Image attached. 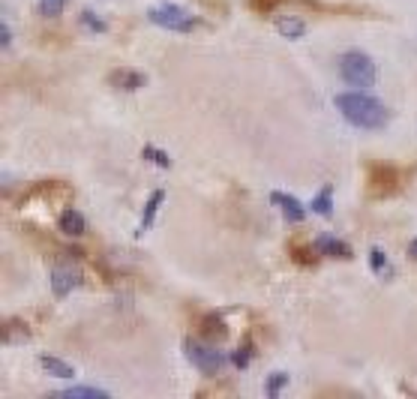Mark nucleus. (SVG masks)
Returning a JSON list of instances; mask_svg holds the SVG:
<instances>
[{"instance_id":"1a4fd4ad","label":"nucleus","mask_w":417,"mask_h":399,"mask_svg":"<svg viewBox=\"0 0 417 399\" xmlns=\"http://www.w3.org/2000/svg\"><path fill=\"white\" fill-rule=\"evenodd\" d=\"M144 78L141 72H135V69H117V72H112V85L117 87V90H139V87H144Z\"/></svg>"},{"instance_id":"9d476101","label":"nucleus","mask_w":417,"mask_h":399,"mask_svg":"<svg viewBox=\"0 0 417 399\" xmlns=\"http://www.w3.org/2000/svg\"><path fill=\"white\" fill-rule=\"evenodd\" d=\"M276 30L285 36V39H301V36L306 33V24L301 21V18H294V15H279L276 18Z\"/></svg>"},{"instance_id":"f3484780","label":"nucleus","mask_w":417,"mask_h":399,"mask_svg":"<svg viewBox=\"0 0 417 399\" xmlns=\"http://www.w3.org/2000/svg\"><path fill=\"white\" fill-rule=\"evenodd\" d=\"M54 396H60V399H105L108 393L105 391H96V387H69V391H60V393H54Z\"/></svg>"},{"instance_id":"6e6552de","label":"nucleus","mask_w":417,"mask_h":399,"mask_svg":"<svg viewBox=\"0 0 417 399\" xmlns=\"http://www.w3.org/2000/svg\"><path fill=\"white\" fill-rule=\"evenodd\" d=\"M60 231H63V234H69V238H81V234L87 231L85 216H81L76 207H66V211L60 213Z\"/></svg>"},{"instance_id":"ddd939ff","label":"nucleus","mask_w":417,"mask_h":399,"mask_svg":"<svg viewBox=\"0 0 417 399\" xmlns=\"http://www.w3.org/2000/svg\"><path fill=\"white\" fill-rule=\"evenodd\" d=\"M202 333L207 339H222L229 330H225V321L220 319V315L211 312V315H204V319H202Z\"/></svg>"},{"instance_id":"a878e982","label":"nucleus","mask_w":417,"mask_h":399,"mask_svg":"<svg viewBox=\"0 0 417 399\" xmlns=\"http://www.w3.org/2000/svg\"><path fill=\"white\" fill-rule=\"evenodd\" d=\"M409 256H411V258L417 261V238H414V240L409 243Z\"/></svg>"},{"instance_id":"412c9836","label":"nucleus","mask_w":417,"mask_h":399,"mask_svg":"<svg viewBox=\"0 0 417 399\" xmlns=\"http://www.w3.org/2000/svg\"><path fill=\"white\" fill-rule=\"evenodd\" d=\"M369 267L378 270V274H382V270H384V274H391V270H387V256H384L382 249H373V252H369Z\"/></svg>"},{"instance_id":"4be33fe9","label":"nucleus","mask_w":417,"mask_h":399,"mask_svg":"<svg viewBox=\"0 0 417 399\" xmlns=\"http://www.w3.org/2000/svg\"><path fill=\"white\" fill-rule=\"evenodd\" d=\"M144 157H148L150 162H157V166H162V168H168V166H171V159H168V153H166V150H153V148H144Z\"/></svg>"},{"instance_id":"20e7f679","label":"nucleus","mask_w":417,"mask_h":399,"mask_svg":"<svg viewBox=\"0 0 417 399\" xmlns=\"http://www.w3.org/2000/svg\"><path fill=\"white\" fill-rule=\"evenodd\" d=\"M184 351H186V357L195 364L198 373H204V375H216V373H222L225 357L220 355V351L207 348V346H202V342H195V339H186V342H184Z\"/></svg>"},{"instance_id":"39448f33","label":"nucleus","mask_w":417,"mask_h":399,"mask_svg":"<svg viewBox=\"0 0 417 399\" xmlns=\"http://www.w3.org/2000/svg\"><path fill=\"white\" fill-rule=\"evenodd\" d=\"M402 189V171L393 166H369V193L384 198Z\"/></svg>"},{"instance_id":"6ab92c4d","label":"nucleus","mask_w":417,"mask_h":399,"mask_svg":"<svg viewBox=\"0 0 417 399\" xmlns=\"http://www.w3.org/2000/svg\"><path fill=\"white\" fill-rule=\"evenodd\" d=\"M285 384H288V375H285V373H274V375L267 378V387H265V391H267V396H276Z\"/></svg>"},{"instance_id":"0eeeda50","label":"nucleus","mask_w":417,"mask_h":399,"mask_svg":"<svg viewBox=\"0 0 417 399\" xmlns=\"http://www.w3.org/2000/svg\"><path fill=\"white\" fill-rule=\"evenodd\" d=\"M270 202H274V204L279 207V211L285 213V220H288V222H303L306 207H303L301 202H297V198H292L288 193H274V195H270Z\"/></svg>"},{"instance_id":"f257e3e1","label":"nucleus","mask_w":417,"mask_h":399,"mask_svg":"<svg viewBox=\"0 0 417 399\" xmlns=\"http://www.w3.org/2000/svg\"><path fill=\"white\" fill-rule=\"evenodd\" d=\"M337 108L351 126H360V130H384L387 121H391L387 105L366 94H351V90L348 94H339Z\"/></svg>"},{"instance_id":"9b49d317","label":"nucleus","mask_w":417,"mask_h":399,"mask_svg":"<svg viewBox=\"0 0 417 399\" xmlns=\"http://www.w3.org/2000/svg\"><path fill=\"white\" fill-rule=\"evenodd\" d=\"M39 366H42L48 375H54V378H72V375H76L72 364H66V360H57V357H48V355L39 357Z\"/></svg>"},{"instance_id":"f8f14e48","label":"nucleus","mask_w":417,"mask_h":399,"mask_svg":"<svg viewBox=\"0 0 417 399\" xmlns=\"http://www.w3.org/2000/svg\"><path fill=\"white\" fill-rule=\"evenodd\" d=\"M319 252L321 256H333V258H351V249H348V243H342L337 238H319Z\"/></svg>"},{"instance_id":"393cba45","label":"nucleus","mask_w":417,"mask_h":399,"mask_svg":"<svg viewBox=\"0 0 417 399\" xmlns=\"http://www.w3.org/2000/svg\"><path fill=\"white\" fill-rule=\"evenodd\" d=\"M9 42H12V30H9V24H3V48H9Z\"/></svg>"},{"instance_id":"b1692460","label":"nucleus","mask_w":417,"mask_h":399,"mask_svg":"<svg viewBox=\"0 0 417 399\" xmlns=\"http://www.w3.org/2000/svg\"><path fill=\"white\" fill-rule=\"evenodd\" d=\"M276 3H279V0H252V6L261 9V12H270V9H274Z\"/></svg>"},{"instance_id":"7ed1b4c3","label":"nucleus","mask_w":417,"mask_h":399,"mask_svg":"<svg viewBox=\"0 0 417 399\" xmlns=\"http://www.w3.org/2000/svg\"><path fill=\"white\" fill-rule=\"evenodd\" d=\"M148 18L153 24L166 27V30H177V33H186V30L195 27V18L189 12H184L180 6H175V3H159V6L148 9Z\"/></svg>"},{"instance_id":"aec40b11","label":"nucleus","mask_w":417,"mask_h":399,"mask_svg":"<svg viewBox=\"0 0 417 399\" xmlns=\"http://www.w3.org/2000/svg\"><path fill=\"white\" fill-rule=\"evenodd\" d=\"M63 6H66V0H39V12H42V15H48V18L60 15V12H63Z\"/></svg>"},{"instance_id":"2eb2a0df","label":"nucleus","mask_w":417,"mask_h":399,"mask_svg":"<svg viewBox=\"0 0 417 399\" xmlns=\"http://www.w3.org/2000/svg\"><path fill=\"white\" fill-rule=\"evenodd\" d=\"M319 256H321V252H319V247H306V243L301 247V243H292V258L297 261V265L312 267L315 261H319Z\"/></svg>"},{"instance_id":"f03ea898","label":"nucleus","mask_w":417,"mask_h":399,"mask_svg":"<svg viewBox=\"0 0 417 399\" xmlns=\"http://www.w3.org/2000/svg\"><path fill=\"white\" fill-rule=\"evenodd\" d=\"M339 76L351 87H369V85H375V78H378V66L369 54L351 48L346 54H339Z\"/></svg>"},{"instance_id":"423d86ee","label":"nucleus","mask_w":417,"mask_h":399,"mask_svg":"<svg viewBox=\"0 0 417 399\" xmlns=\"http://www.w3.org/2000/svg\"><path fill=\"white\" fill-rule=\"evenodd\" d=\"M81 283H85V279H81V274H78L76 267H69V265L51 270V292L57 294V297H66L72 288H78Z\"/></svg>"},{"instance_id":"5701e85b","label":"nucleus","mask_w":417,"mask_h":399,"mask_svg":"<svg viewBox=\"0 0 417 399\" xmlns=\"http://www.w3.org/2000/svg\"><path fill=\"white\" fill-rule=\"evenodd\" d=\"M249 355H252V351H249V346H240V348H238V355L231 357V364L238 366V369H243V366L249 364Z\"/></svg>"},{"instance_id":"4468645a","label":"nucleus","mask_w":417,"mask_h":399,"mask_svg":"<svg viewBox=\"0 0 417 399\" xmlns=\"http://www.w3.org/2000/svg\"><path fill=\"white\" fill-rule=\"evenodd\" d=\"M166 202V193L162 189H157V193H150V198H148V204H144V220H141V231H148L150 225H153V216H157V211H159V204ZM139 231V234H141Z\"/></svg>"},{"instance_id":"a211bd4d","label":"nucleus","mask_w":417,"mask_h":399,"mask_svg":"<svg viewBox=\"0 0 417 399\" xmlns=\"http://www.w3.org/2000/svg\"><path fill=\"white\" fill-rule=\"evenodd\" d=\"M81 24H85L87 30H94V33H103L105 30V21L94 12V9H85V12H81Z\"/></svg>"},{"instance_id":"dca6fc26","label":"nucleus","mask_w":417,"mask_h":399,"mask_svg":"<svg viewBox=\"0 0 417 399\" xmlns=\"http://www.w3.org/2000/svg\"><path fill=\"white\" fill-rule=\"evenodd\" d=\"M310 207H312L315 213H321V216H330V213H333V189H330V186H324L321 193L312 198V204H310Z\"/></svg>"}]
</instances>
